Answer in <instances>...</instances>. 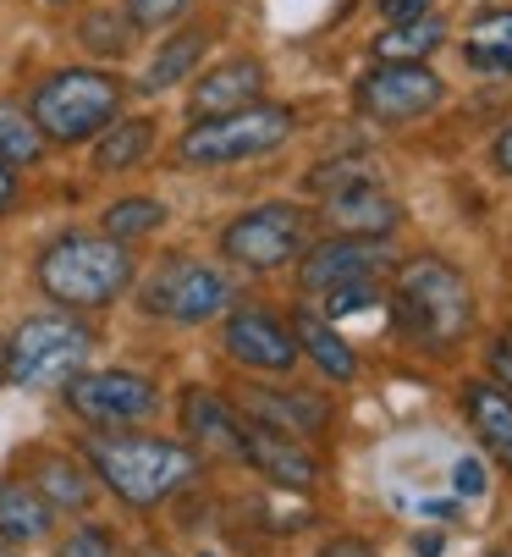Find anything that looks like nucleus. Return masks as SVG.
<instances>
[{
    "label": "nucleus",
    "mask_w": 512,
    "mask_h": 557,
    "mask_svg": "<svg viewBox=\"0 0 512 557\" xmlns=\"http://www.w3.org/2000/svg\"><path fill=\"white\" fill-rule=\"evenodd\" d=\"M83 453H89L95 474L127 508H154L165 497H177L199 474V458L188 447L160 442V436H89Z\"/></svg>",
    "instance_id": "nucleus-1"
},
{
    "label": "nucleus",
    "mask_w": 512,
    "mask_h": 557,
    "mask_svg": "<svg viewBox=\"0 0 512 557\" xmlns=\"http://www.w3.org/2000/svg\"><path fill=\"white\" fill-rule=\"evenodd\" d=\"M391 309H397L402 337L408 343H424V348H452L469 332V321H474L469 282L441 255H419V260H408L397 271Z\"/></svg>",
    "instance_id": "nucleus-2"
},
{
    "label": "nucleus",
    "mask_w": 512,
    "mask_h": 557,
    "mask_svg": "<svg viewBox=\"0 0 512 557\" xmlns=\"http://www.w3.org/2000/svg\"><path fill=\"white\" fill-rule=\"evenodd\" d=\"M133 282V255L116 237L100 232H66L39 255V287L66 309H105Z\"/></svg>",
    "instance_id": "nucleus-3"
},
{
    "label": "nucleus",
    "mask_w": 512,
    "mask_h": 557,
    "mask_svg": "<svg viewBox=\"0 0 512 557\" xmlns=\"http://www.w3.org/2000/svg\"><path fill=\"white\" fill-rule=\"evenodd\" d=\"M122 111V84L111 72H89V66H66L50 72L34 89V127L55 144H83L116 122Z\"/></svg>",
    "instance_id": "nucleus-4"
},
{
    "label": "nucleus",
    "mask_w": 512,
    "mask_h": 557,
    "mask_svg": "<svg viewBox=\"0 0 512 557\" xmlns=\"http://www.w3.org/2000/svg\"><path fill=\"white\" fill-rule=\"evenodd\" d=\"M298 116L287 106H242V111H226V116H204L199 127L183 133L177 144V161L183 166H232V161H248V154H271L292 138Z\"/></svg>",
    "instance_id": "nucleus-5"
},
{
    "label": "nucleus",
    "mask_w": 512,
    "mask_h": 557,
    "mask_svg": "<svg viewBox=\"0 0 512 557\" xmlns=\"http://www.w3.org/2000/svg\"><path fill=\"white\" fill-rule=\"evenodd\" d=\"M95 337L72 314H34L17 326V337L7 343V375L17 386H61L83 370Z\"/></svg>",
    "instance_id": "nucleus-6"
},
{
    "label": "nucleus",
    "mask_w": 512,
    "mask_h": 557,
    "mask_svg": "<svg viewBox=\"0 0 512 557\" xmlns=\"http://www.w3.org/2000/svg\"><path fill=\"white\" fill-rule=\"evenodd\" d=\"M232 304V282L188 255H171L149 282H143V309L160 314V321H177V326H199L210 314H221Z\"/></svg>",
    "instance_id": "nucleus-7"
},
{
    "label": "nucleus",
    "mask_w": 512,
    "mask_h": 557,
    "mask_svg": "<svg viewBox=\"0 0 512 557\" xmlns=\"http://www.w3.org/2000/svg\"><path fill=\"white\" fill-rule=\"evenodd\" d=\"M359 111L386 122V127H402V122H419L424 111H436L447 100V84L424 66V61H380L375 72L359 77Z\"/></svg>",
    "instance_id": "nucleus-8"
},
{
    "label": "nucleus",
    "mask_w": 512,
    "mask_h": 557,
    "mask_svg": "<svg viewBox=\"0 0 512 557\" xmlns=\"http://www.w3.org/2000/svg\"><path fill=\"white\" fill-rule=\"evenodd\" d=\"M221 255L232 265H248V271H282L292 255H303V210L260 205V210L237 215L221 232Z\"/></svg>",
    "instance_id": "nucleus-9"
},
{
    "label": "nucleus",
    "mask_w": 512,
    "mask_h": 557,
    "mask_svg": "<svg viewBox=\"0 0 512 557\" xmlns=\"http://www.w3.org/2000/svg\"><path fill=\"white\" fill-rule=\"evenodd\" d=\"M66 404L89 425H133L160 409V392H154V381H143L133 370H100V375H72Z\"/></svg>",
    "instance_id": "nucleus-10"
},
{
    "label": "nucleus",
    "mask_w": 512,
    "mask_h": 557,
    "mask_svg": "<svg viewBox=\"0 0 512 557\" xmlns=\"http://www.w3.org/2000/svg\"><path fill=\"white\" fill-rule=\"evenodd\" d=\"M242 409L253 425H271L282 436H320L330 425V404L320 392H298V386H248Z\"/></svg>",
    "instance_id": "nucleus-11"
},
{
    "label": "nucleus",
    "mask_w": 512,
    "mask_h": 557,
    "mask_svg": "<svg viewBox=\"0 0 512 557\" xmlns=\"http://www.w3.org/2000/svg\"><path fill=\"white\" fill-rule=\"evenodd\" d=\"M226 354L237 364H248V370H292L298 343H292V332L276 321V314L237 309L232 321H226Z\"/></svg>",
    "instance_id": "nucleus-12"
},
{
    "label": "nucleus",
    "mask_w": 512,
    "mask_h": 557,
    "mask_svg": "<svg viewBox=\"0 0 512 557\" xmlns=\"http://www.w3.org/2000/svg\"><path fill=\"white\" fill-rule=\"evenodd\" d=\"M242 463H253L260 474H271L276 486L287 492H309L320 481V463L314 453H303L292 436L271 431V425H242Z\"/></svg>",
    "instance_id": "nucleus-13"
},
{
    "label": "nucleus",
    "mask_w": 512,
    "mask_h": 557,
    "mask_svg": "<svg viewBox=\"0 0 512 557\" xmlns=\"http://www.w3.org/2000/svg\"><path fill=\"white\" fill-rule=\"evenodd\" d=\"M380 265V237H330V244H320L314 255H303L298 265V282L309 293H325L336 282H359V276H375Z\"/></svg>",
    "instance_id": "nucleus-14"
},
{
    "label": "nucleus",
    "mask_w": 512,
    "mask_h": 557,
    "mask_svg": "<svg viewBox=\"0 0 512 557\" xmlns=\"http://www.w3.org/2000/svg\"><path fill=\"white\" fill-rule=\"evenodd\" d=\"M265 89V66L253 61V55H237V61H221L215 72L199 77V89H193V116H226V111H242L253 106Z\"/></svg>",
    "instance_id": "nucleus-15"
},
{
    "label": "nucleus",
    "mask_w": 512,
    "mask_h": 557,
    "mask_svg": "<svg viewBox=\"0 0 512 557\" xmlns=\"http://www.w3.org/2000/svg\"><path fill=\"white\" fill-rule=\"evenodd\" d=\"M325 215H330V226H336L341 237H386V232H397V221H402L397 199L380 194L375 183H353V188L330 194V199H325Z\"/></svg>",
    "instance_id": "nucleus-16"
},
{
    "label": "nucleus",
    "mask_w": 512,
    "mask_h": 557,
    "mask_svg": "<svg viewBox=\"0 0 512 557\" xmlns=\"http://www.w3.org/2000/svg\"><path fill=\"white\" fill-rule=\"evenodd\" d=\"M183 431L204 453H215V458H242V420L221 404L215 392H204V386H193L183 397Z\"/></svg>",
    "instance_id": "nucleus-17"
},
{
    "label": "nucleus",
    "mask_w": 512,
    "mask_h": 557,
    "mask_svg": "<svg viewBox=\"0 0 512 557\" xmlns=\"http://www.w3.org/2000/svg\"><path fill=\"white\" fill-rule=\"evenodd\" d=\"M463 414L479 431V442L512 469V397L496 381H463Z\"/></svg>",
    "instance_id": "nucleus-18"
},
{
    "label": "nucleus",
    "mask_w": 512,
    "mask_h": 557,
    "mask_svg": "<svg viewBox=\"0 0 512 557\" xmlns=\"http://www.w3.org/2000/svg\"><path fill=\"white\" fill-rule=\"evenodd\" d=\"M292 343H298V354H309V359H314L330 381H353L359 359H353V348H348V343H341L336 321H325V314L303 309L298 321H292Z\"/></svg>",
    "instance_id": "nucleus-19"
},
{
    "label": "nucleus",
    "mask_w": 512,
    "mask_h": 557,
    "mask_svg": "<svg viewBox=\"0 0 512 557\" xmlns=\"http://www.w3.org/2000/svg\"><path fill=\"white\" fill-rule=\"evenodd\" d=\"M34 492L50 503V508H89L95 503V481L83 474L72 458H61V453H39L34 458Z\"/></svg>",
    "instance_id": "nucleus-20"
},
{
    "label": "nucleus",
    "mask_w": 512,
    "mask_h": 557,
    "mask_svg": "<svg viewBox=\"0 0 512 557\" xmlns=\"http://www.w3.org/2000/svg\"><path fill=\"white\" fill-rule=\"evenodd\" d=\"M50 535V503L28 481H0V541H39Z\"/></svg>",
    "instance_id": "nucleus-21"
},
{
    "label": "nucleus",
    "mask_w": 512,
    "mask_h": 557,
    "mask_svg": "<svg viewBox=\"0 0 512 557\" xmlns=\"http://www.w3.org/2000/svg\"><path fill=\"white\" fill-rule=\"evenodd\" d=\"M204 45H210V28H183V34H171V39H165V50L149 61L143 89H149V95H160V89H171V84H183V77H193V66H199Z\"/></svg>",
    "instance_id": "nucleus-22"
},
{
    "label": "nucleus",
    "mask_w": 512,
    "mask_h": 557,
    "mask_svg": "<svg viewBox=\"0 0 512 557\" xmlns=\"http://www.w3.org/2000/svg\"><path fill=\"white\" fill-rule=\"evenodd\" d=\"M149 149H154V127H149L143 116L111 122V127L100 133V144H95V166H100V172H133V166H143Z\"/></svg>",
    "instance_id": "nucleus-23"
},
{
    "label": "nucleus",
    "mask_w": 512,
    "mask_h": 557,
    "mask_svg": "<svg viewBox=\"0 0 512 557\" xmlns=\"http://www.w3.org/2000/svg\"><path fill=\"white\" fill-rule=\"evenodd\" d=\"M463 55H469V66H479V72H512V7H507V12H485V17L469 28Z\"/></svg>",
    "instance_id": "nucleus-24"
},
{
    "label": "nucleus",
    "mask_w": 512,
    "mask_h": 557,
    "mask_svg": "<svg viewBox=\"0 0 512 557\" xmlns=\"http://www.w3.org/2000/svg\"><path fill=\"white\" fill-rule=\"evenodd\" d=\"M441 39H447L441 17H408V23H391V34L375 39V55L380 61H424Z\"/></svg>",
    "instance_id": "nucleus-25"
},
{
    "label": "nucleus",
    "mask_w": 512,
    "mask_h": 557,
    "mask_svg": "<svg viewBox=\"0 0 512 557\" xmlns=\"http://www.w3.org/2000/svg\"><path fill=\"white\" fill-rule=\"evenodd\" d=\"M45 149V133L34 127V116L12 100H0V166H34Z\"/></svg>",
    "instance_id": "nucleus-26"
},
{
    "label": "nucleus",
    "mask_w": 512,
    "mask_h": 557,
    "mask_svg": "<svg viewBox=\"0 0 512 557\" xmlns=\"http://www.w3.org/2000/svg\"><path fill=\"white\" fill-rule=\"evenodd\" d=\"M165 221V205L160 199H122L105 210V237H116V244H127V237H143Z\"/></svg>",
    "instance_id": "nucleus-27"
},
{
    "label": "nucleus",
    "mask_w": 512,
    "mask_h": 557,
    "mask_svg": "<svg viewBox=\"0 0 512 557\" xmlns=\"http://www.w3.org/2000/svg\"><path fill=\"white\" fill-rule=\"evenodd\" d=\"M83 45H89L95 55H127V45H133V17L89 12V17H83Z\"/></svg>",
    "instance_id": "nucleus-28"
},
{
    "label": "nucleus",
    "mask_w": 512,
    "mask_h": 557,
    "mask_svg": "<svg viewBox=\"0 0 512 557\" xmlns=\"http://www.w3.org/2000/svg\"><path fill=\"white\" fill-rule=\"evenodd\" d=\"M386 293L375 287V276H359V282H336L325 287V321H348V314H364L370 304H380Z\"/></svg>",
    "instance_id": "nucleus-29"
},
{
    "label": "nucleus",
    "mask_w": 512,
    "mask_h": 557,
    "mask_svg": "<svg viewBox=\"0 0 512 557\" xmlns=\"http://www.w3.org/2000/svg\"><path fill=\"white\" fill-rule=\"evenodd\" d=\"M188 7L193 0H127V17H133V28H165V23H177Z\"/></svg>",
    "instance_id": "nucleus-30"
},
{
    "label": "nucleus",
    "mask_w": 512,
    "mask_h": 557,
    "mask_svg": "<svg viewBox=\"0 0 512 557\" xmlns=\"http://www.w3.org/2000/svg\"><path fill=\"white\" fill-rule=\"evenodd\" d=\"M55 557H116V541H111L100 524H83V530H72V535L55 546Z\"/></svg>",
    "instance_id": "nucleus-31"
},
{
    "label": "nucleus",
    "mask_w": 512,
    "mask_h": 557,
    "mask_svg": "<svg viewBox=\"0 0 512 557\" xmlns=\"http://www.w3.org/2000/svg\"><path fill=\"white\" fill-rule=\"evenodd\" d=\"M353 183H375L364 161H336V166L309 172V188H320V194H341V188H353Z\"/></svg>",
    "instance_id": "nucleus-32"
},
{
    "label": "nucleus",
    "mask_w": 512,
    "mask_h": 557,
    "mask_svg": "<svg viewBox=\"0 0 512 557\" xmlns=\"http://www.w3.org/2000/svg\"><path fill=\"white\" fill-rule=\"evenodd\" d=\"M452 486H458V497H485V469H479V458H458Z\"/></svg>",
    "instance_id": "nucleus-33"
},
{
    "label": "nucleus",
    "mask_w": 512,
    "mask_h": 557,
    "mask_svg": "<svg viewBox=\"0 0 512 557\" xmlns=\"http://www.w3.org/2000/svg\"><path fill=\"white\" fill-rule=\"evenodd\" d=\"M490 370H496V386H512V332H501L490 343ZM512 397V392H507Z\"/></svg>",
    "instance_id": "nucleus-34"
},
{
    "label": "nucleus",
    "mask_w": 512,
    "mask_h": 557,
    "mask_svg": "<svg viewBox=\"0 0 512 557\" xmlns=\"http://www.w3.org/2000/svg\"><path fill=\"white\" fill-rule=\"evenodd\" d=\"M320 557H380L364 535H336V541H325L320 546Z\"/></svg>",
    "instance_id": "nucleus-35"
},
{
    "label": "nucleus",
    "mask_w": 512,
    "mask_h": 557,
    "mask_svg": "<svg viewBox=\"0 0 512 557\" xmlns=\"http://www.w3.org/2000/svg\"><path fill=\"white\" fill-rule=\"evenodd\" d=\"M424 7H430V0H380V17L386 23H408V17H424Z\"/></svg>",
    "instance_id": "nucleus-36"
},
{
    "label": "nucleus",
    "mask_w": 512,
    "mask_h": 557,
    "mask_svg": "<svg viewBox=\"0 0 512 557\" xmlns=\"http://www.w3.org/2000/svg\"><path fill=\"white\" fill-rule=\"evenodd\" d=\"M496 166H501V172L512 177V127H507V133L496 138Z\"/></svg>",
    "instance_id": "nucleus-37"
},
{
    "label": "nucleus",
    "mask_w": 512,
    "mask_h": 557,
    "mask_svg": "<svg viewBox=\"0 0 512 557\" xmlns=\"http://www.w3.org/2000/svg\"><path fill=\"white\" fill-rule=\"evenodd\" d=\"M12 194H17V183H12V166H0V210L12 205Z\"/></svg>",
    "instance_id": "nucleus-38"
},
{
    "label": "nucleus",
    "mask_w": 512,
    "mask_h": 557,
    "mask_svg": "<svg viewBox=\"0 0 512 557\" xmlns=\"http://www.w3.org/2000/svg\"><path fill=\"white\" fill-rule=\"evenodd\" d=\"M0 381H7V343H0Z\"/></svg>",
    "instance_id": "nucleus-39"
},
{
    "label": "nucleus",
    "mask_w": 512,
    "mask_h": 557,
    "mask_svg": "<svg viewBox=\"0 0 512 557\" xmlns=\"http://www.w3.org/2000/svg\"><path fill=\"white\" fill-rule=\"evenodd\" d=\"M138 557H165V552H154V546H149V552H138Z\"/></svg>",
    "instance_id": "nucleus-40"
}]
</instances>
